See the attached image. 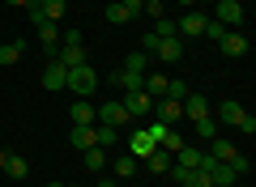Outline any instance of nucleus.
Returning a JSON list of instances; mask_svg holds the SVG:
<instances>
[{"mask_svg": "<svg viewBox=\"0 0 256 187\" xmlns=\"http://www.w3.org/2000/svg\"><path fill=\"white\" fill-rule=\"evenodd\" d=\"M141 17L158 21V17H162V0H146V13H141Z\"/></svg>", "mask_w": 256, "mask_h": 187, "instance_id": "473e14b6", "label": "nucleus"}, {"mask_svg": "<svg viewBox=\"0 0 256 187\" xmlns=\"http://www.w3.org/2000/svg\"><path fill=\"white\" fill-rule=\"evenodd\" d=\"M180 107H184V115H188L192 124L210 115V98H205V94H184V102H180Z\"/></svg>", "mask_w": 256, "mask_h": 187, "instance_id": "0eeeda50", "label": "nucleus"}, {"mask_svg": "<svg viewBox=\"0 0 256 187\" xmlns=\"http://www.w3.org/2000/svg\"><path fill=\"white\" fill-rule=\"evenodd\" d=\"M30 4H38V0H30Z\"/></svg>", "mask_w": 256, "mask_h": 187, "instance_id": "de8ad7c7", "label": "nucleus"}, {"mask_svg": "<svg viewBox=\"0 0 256 187\" xmlns=\"http://www.w3.org/2000/svg\"><path fill=\"white\" fill-rule=\"evenodd\" d=\"M205 21H210L205 13H192L188 9L180 21H175V30H180V38H196V34H205Z\"/></svg>", "mask_w": 256, "mask_h": 187, "instance_id": "39448f33", "label": "nucleus"}, {"mask_svg": "<svg viewBox=\"0 0 256 187\" xmlns=\"http://www.w3.org/2000/svg\"><path fill=\"white\" fill-rule=\"evenodd\" d=\"M171 158H175V153H166L162 145H158V149H154V153H150V158H146V166H150V170H158V175H162V170H171Z\"/></svg>", "mask_w": 256, "mask_h": 187, "instance_id": "aec40b11", "label": "nucleus"}, {"mask_svg": "<svg viewBox=\"0 0 256 187\" xmlns=\"http://www.w3.org/2000/svg\"><path fill=\"white\" fill-rule=\"evenodd\" d=\"M184 94H188V85H184V81H166V94H162V98H175V102H184Z\"/></svg>", "mask_w": 256, "mask_h": 187, "instance_id": "2f4dec72", "label": "nucleus"}, {"mask_svg": "<svg viewBox=\"0 0 256 187\" xmlns=\"http://www.w3.org/2000/svg\"><path fill=\"white\" fill-rule=\"evenodd\" d=\"M120 4H124L132 17H141V13H146V0H120Z\"/></svg>", "mask_w": 256, "mask_h": 187, "instance_id": "e433bc0d", "label": "nucleus"}, {"mask_svg": "<svg viewBox=\"0 0 256 187\" xmlns=\"http://www.w3.org/2000/svg\"><path fill=\"white\" fill-rule=\"evenodd\" d=\"M60 47H82V30H64V34H60Z\"/></svg>", "mask_w": 256, "mask_h": 187, "instance_id": "72a5a7b5", "label": "nucleus"}, {"mask_svg": "<svg viewBox=\"0 0 256 187\" xmlns=\"http://www.w3.org/2000/svg\"><path fill=\"white\" fill-rule=\"evenodd\" d=\"M218 47H222V55H248V38L239 34V30H226V34L218 38Z\"/></svg>", "mask_w": 256, "mask_h": 187, "instance_id": "1a4fd4ad", "label": "nucleus"}, {"mask_svg": "<svg viewBox=\"0 0 256 187\" xmlns=\"http://www.w3.org/2000/svg\"><path fill=\"white\" fill-rule=\"evenodd\" d=\"M4 170H9V179H18V183H22V179L30 175V162H26V158H18V153H9V162H4Z\"/></svg>", "mask_w": 256, "mask_h": 187, "instance_id": "4be33fe9", "label": "nucleus"}, {"mask_svg": "<svg viewBox=\"0 0 256 187\" xmlns=\"http://www.w3.org/2000/svg\"><path fill=\"white\" fill-rule=\"evenodd\" d=\"M158 149V141H154V136H150L146 132V128H141V132H132V136H128V153H132V158H150V153H154Z\"/></svg>", "mask_w": 256, "mask_h": 187, "instance_id": "423d86ee", "label": "nucleus"}, {"mask_svg": "<svg viewBox=\"0 0 256 187\" xmlns=\"http://www.w3.org/2000/svg\"><path fill=\"white\" fill-rule=\"evenodd\" d=\"M154 34H158V38H175L180 30H175V21H171V17H158V21H154Z\"/></svg>", "mask_w": 256, "mask_h": 187, "instance_id": "c85d7f7f", "label": "nucleus"}, {"mask_svg": "<svg viewBox=\"0 0 256 187\" xmlns=\"http://www.w3.org/2000/svg\"><path fill=\"white\" fill-rule=\"evenodd\" d=\"M158 145H162L166 153H180V149H184V141H180V132H171V128H166V132H162V141H158Z\"/></svg>", "mask_w": 256, "mask_h": 187, "instance_id": "c756f323", "label": "nucleus"}, {"mask_svg": "<svg viewBox=\"0 0 256 187\" xmlns=\"http://www.w3.org/2000/svg\"><path fill=\"white\" fill-rule=\"evenodd\" d=\"M214 21H218V26H239V21H244V4H239V0H218V4H214Z\"/></svg>", "mask_w": 256, "mask_h": 187, "instance_id": "7ed1b4c3", "label": "nucleus"}, {"mask_svg": "<svg viewBox=\"0 0 256 187\" xmlns=\"http://www.w3.org/2000/svg\"><path fill=\"white\" fill-rule=\"evenodd\" d=\"M120 68H124V72H137V77H146V51H132L124 64H120Z\"/></svg>", "mask_w": 256, "mask_h": 187, "instance_id": "393cba45", "label": "nucleus"}, {"mask_svg": "<svg viewBox=\"0 0 256 187\" xmlns=\"http://www.w3.org/2000/svg\"><path fill=\"white\" fill-rule=\"evenodd\" d=\"M47 187H64V183H47Z\"/></svg>", "mask_w": 256, "mask_h": 187, "instance_id": "49530a36", "label": "nucleus"}, {"mask_svg": "<svg viewBox=\"0 0 256 187\" xmlns=\"http://www.w3.org/2000/svg\"><path fill=\"white\" fill-rule=\"evenodd\" d=\"M154 111H158V119H162V124H175V119L184 115V107H180L175 98H158V102H154Z\"/></svg>", "mask_w": 256, "mask_h": 187, "instance_id": "4468645a", "label": "nucleus"}, {"mask_svg": "<svg viewBox=\"0 0 256 187\" xmlns=\"http://www.w3.org/2000/svg\"><path fill=\"white\" fill-rule=\"evenodd\" d=\"M98 187H116V179H102V183H98Z\"/></svg>", "mask_w": 256, "mask_h": 187, "instance_id": "a19ab883", "label": "nucleus"}, {"mask_svg": "<svg viewBox=\"0 0 256 187\" xmlns=\"http://www.w3.org/2000/svg\"><path fill=\"white\" fill-rule=\"evenodd\" d=\"M201 4H218V0H201Z\"/></svg>", "mask_w": 256, "mask_h": 187, "instance_id": "a18cd8bd", "label": "nucleus"}, {"mask_svg": "<svg viewBox=\"0 0 256 187\" xmlns=\"http://www.w3.org/2000/svg\"><path fill=\"white\" fill-rule=\"evenodd\" d=\"M222 34H226V26H218V21H214V17H210V21H205V38H214V43H218V38H222Z\"/></svg>", "mask_w": 256, "mask_h": 187, "instance_id": "f704fd0d", "label": "nucleus"}, {"mask_svg": "<svg viewBox=\"0 0 256 187\" xmlns=\"http://www.w3.org/2000/svg\"><path fill=\"white\" fill-rule=\"evenodd\" d=\"M141 81H146V77H137V72H124V68H116V72H111V85H120L124 94H132V89H141Z\"/></svg>", "mask_w": 256, "mask_h": 187, "instance_id": "f3484780", "label": "nucleus"}, {"mask_svg": "<svg viewBox=\"0 0 256 187\" xmlns=\"http://www.w3.org/2000/svg\"><path fill=\"white\" fill-rule=\"evenodd\" d=\"M180 4H184V9H192V4H196V0H180Z\"/></svg>", "mask_w": 256, "mask_h": 187, "instance_id": "79ce46f5", "label": "nucleus"}, {"mask_svg": "<svg viewBox=\"0 0 256 187\" xmlns=\"http://www.w3.org/2000/svg\"><path fill=\"white\" fill-rule=\"evenodd\" d=\"M201 162H205V153L201 149H188V145L175 153V166H180V170H201Z\"/></svg>", "mask_w": 256, "mask_h": 187, "instance_id": "f8f14e48", "label": "nucleus"}, {"mask_svg": "<svg viewBox=\"0 0 256 187\" xmlns=\"http://www.w3.org/2000/svg\"><path fill=\"white\" fill-rule=\"evenodd\" d=\"M116 141H120V132H116V128H107V124H94V145H98V149H111Z\"/></svg>", "mask_w": 256, "mask_h": 187, "instance_id": "412c9836", "label": "nucleus"}, {"mask_svg": "<svg viewBox=\"0 0 256 187\" xmlns=\"http://www.w3.org/2000/svg\"><path fill=\"white\" fill-rule=\"evenodd\" d=\"M205 158H210V162H230V158H235V145L222 141V136H214V141H210V153H205Z\"/></svg>", "mask_w": 256, "mask_h": 187, "instance_id": "ddd939ff", "label": "nucleus"}, {"mask_svg": "<svg viewBox=\"0 0 256 187\" xmlns=\"http://www.w3.org/2000/svg\"><path fill=\"white\" fill-rule=\"evenodd\" d=\"M52 60H60L64 68H77V64H86V51H82V47H56Z\"/></svg>", "mask_w": 256, "mask_h": 187, "instance_id": "dca6fc26", "label": "nucleus"}, {"mask_svg": "<svg viewBox=\"0 0 256 187\" xmlns=\"http://www.w3.org/2000/svg\"><path fill=\"white\" fill-rule=\"evenodd\" d=\"M137 175V158H132V153H124V158L116 162V179H132Z\"/></svg>", "mask_w": 256, "mask_h": 187, "instance_id": "a878e982", "label": "nucleus"}, {"mask_svg": "<svg viewBox=\"0 0 256 187\" xmlns=\"http://www.w3.org/2000/svg\"><path fill=\"white\" fill-rule=\"evenodd\" d=\"M64 77H68V68H64L60 60H47V68H43V85H47V89H64Z\"/></svg>", "mask_w": 256, "mask_h": 187, "instance_id": "9d476101", "label": "nucleus"}, {"mask_svg": "<svg viewBox=\"0 0 256 187\" xmlns=\"http://www.w3.org/2000/svg\"><path fill=\"white\" fill-rule=\"evenodd\" d=\"M141 89H146V94H150V98H162V94H166V77H146V81H141Z\"/></svg>", "mask_w": 256, "mask_h": 187, "instance_id": "b1692460", "label": "nucleus"}, {"mask_svg": "<svg viewBox=\"0 0 256 187\" xmlns=\"http://www.w3.org/2000/svg\"><path fill=\"white\" fill-rule=\"evenodd\" d=\"M214 187H235V183H214Z\"/></svg>", "mask_w": 256, "mask_h": 187, "instance_id": "c03bdc74", "label": "nucleus"}, {"mask_svg": "<svg viewBox=\"0 0 256 187\" xmlns=\"http://www.w3.org/2000/svg\"><path fill=\"white\" fill-rule=\"evenodd\" d=\"M4 4H30V0H4Z\"/></svg>", "mask_w": 256, "mask_h": 187, "instance_id": "37998d69", "label": "nucleus"}, {"mask_svg": "<svg viewBox=\"0 0 256 187\" xmlns=\"http://www.w3.org/2000/svg\"><path fill=\"white\" fill-rule=\"evenodd\" d=\"M154 47H158V34H154V30H146V43H141V51L154 55Z\"/></svg>", "mask_w": 256, "mask_h": 187, "instance_id": "4c0bfd02", "label": "nucleus"}, {"mask_svg": "<svg viewBox=\"0 0 256 187\" xmlns=\"http://www.w3.org/2000/svg\"><path fill=\"white\" fill-rule=\"evenodd\" d=\"M64 89L77 94V98H86V94L98 89V72H94L90 64H77V68H68V77H64Z\"/></svg>", "mask_w": 256, "mask_h": 187, "instance_id": "f257e3e1", "label": "nucleus"}, {"mask_svg": "<svg viewBox=\"0 0 256 187\" xmlns=\"http://www.w3.org/2000/svg\"><path fill=\"white\" fill-rule=\"evenodd\" d=\"M226 166H230V170H235V175H248V166H252V162H248V158H244V153H235V158H230V162H226Z\"/></svg>", "mask_w": 256, "mask_h": 187, "instance_id": "c9c22d12", "label": "nucleus"}, {"mask_svg": "<svg viewBox=\"0 0 256 187\" xmlns=\"http://www.w3.org/2000/svg\"><path fill=\"white\" fill-rule=\"evenodd\" d=\"M107 21H111V26H124V21H132V13L116 0V4H107Z\"/></svg>", "mask_w": 256, "mask_h": 187, "instance_id": "bb28decb", "label": "nucleus"}, {"mask_svg": "<svg viewBox=\"0 0 256 187\" xmlns=\"http://www.w3.org/2000/svg\"><path fill=\"white\" fill-rule=\"evenodd\" d=\"M4 162H9V153H4V149H0V170H4Z\"/></svg>", "mask_w": 256, "mask_h": 187, "instance_id": "ea45409f", "label": "nucleus"}, {"mask_svg": "<svg viewBox=\"0 0 256 187\" xmlns=\"http://www.w3.org/2000/svg\"><path fill=\"white\" fill-rule=\"evenodd\" d=\"M68 141H73V149H77V153L94 149V124H77L73 132H68Z\"/></svg>", "mask_w": 256, "mask_h": 187, "instance_id": "9b49d317", "label": "nucleus"}, {"mask_svg": "<svg viewBox=\"0 0 256 187\" xmlns=\"http://www.w3.org/2000/svg\"><path fill=\"white\" fill-rule=\"evenodd\" d=\"M154 55L158 60H166V64H175V60H184V38L175 34V38H158V47H154Z\"/></svg>", "mask_w": 256, "mask_h": 187, "instance_id": "6e6552de", "label": "nucleus"}, {"mask_svg": "<svg viewBox=\"0 0 256 187\" xmlns=\"http://www.w3.org/2000/svg\"><path fill=\"white\" fill-rule=\"evenodd\" d=\"M68 115H73V124H94V107H90V102H86V98H77Z\"/></svg>", "mask_w": 256, "mask_h": 187, "instance_id": "5701e85b", "label": "nucleus"}, {"mask_svg": "<svg viewBox=\"0 0 256 187\" xmlns=\"http://www.w3.org/2000/svg\"><path fill=\"white\" fill-rule=\"evenodd\" d=\"M64 4H68V0H38L43 21H60V17H64Z\"/></svg>", "mask_w": 256, "mask_h": 187, "instance_id": "6ab92c4d", "label": "nucleus"}, {"mask_svg": "<svg viewBox=\"0 0 256 187\" xmlns=\"http://www.w3.org/2000/svg\"><path fill=\"white\" fill-rule=\"evenodd\" d=\"M244 115H248V111L239 107L235 98H226V102L218 107V119H222V124H230V128H239V119H244Z\"/></svg>", "mask_w": 256, "mask_h": 187, "instance_id": "2eb2a0df", "label": "nucleus"}, {"mask_svg": "<svg viewBox=\"0 0 256 187\" xmlns=\"http://www.w3.org/2000/svg\"><path fill=\"white\" fill-rule=\"evenodd\" d=\"M196 136H201V141H214V136H218V128H214V119H210V115L196 119Z\"/></svg>", "mask_w": 256, "mask_h": 187, "instance_id": "7c9ffc66", "label": "nucleus"}, {"mask_svg": "<svg viewBox=\"0 0 256 187\" xmlns=\"http://www.w3.org/2000/svg\"><path fill=\"white\" fill-rule=\"evenodd\" d=\"M82 158H86V166H90V170H102V166H107V149H98V145H94V149H86Z\"/></svg>", "mask_w": 256, "mask_h": 187, "instance_id": "cd10ccee", "label": "nucleus"}, {"mask_svg": "<svg viewBox=\"0 0 256 187\" xmlns=\"http://www.w3.org/2000/svg\"><path fill=\"white\" fill-rule=\"evenodd\" d=\"M22 51H26V43H18V38H13V43H0V64H4V68H9V64H18Z\"/></svg>", "mask_w": 256, "mask_h": 187, "instance_id": "a211bd4d", "label": "nucleus"}, {"mask_svg": "<svg viewBox=\"0 0 256 187\" xmlns=\"http://www.w3.org/2000/svg\"><path fill=\"white\" fill-rule=\"evenodd\" d=\"M94 124H107V128H124L128 124V111H124V102L120 98H111V102H102V107H94Z\"/></svg>", "mask_w": 256, "mask_h": 187, "instance_id": "f03ea898", "label": "nucleus"}, {"mask_svg": "<svg viewBox=\"0 0 256 187\" xmlns=\"http://www.w3.org/2000/svg\"><path fill=\"white\" fill-rule=\"evenodd\" d=\"M239 132L252 136V132H256V115H244V119H239Z\"/></svg>", "mask_w": 256, "mask_h": 187, "instance_id": "58836bf2", "label": "nucleus"}, {"mask_svg": "<svg viewBox=\"0 0 256 187\" xmlns=\"http://www.w3.org/2000/svg\"><path fill=\"white\" fill-rule=\"evenodd\" d=\"M124 111H128V119H137V115H150V111H154V98H150L146 89H132V94H124Z\"/></svg>", "mask_w": 256, "mask_h": 187, "instance_id": "20e7f679", "label": "nucleus"}]
</instances>
